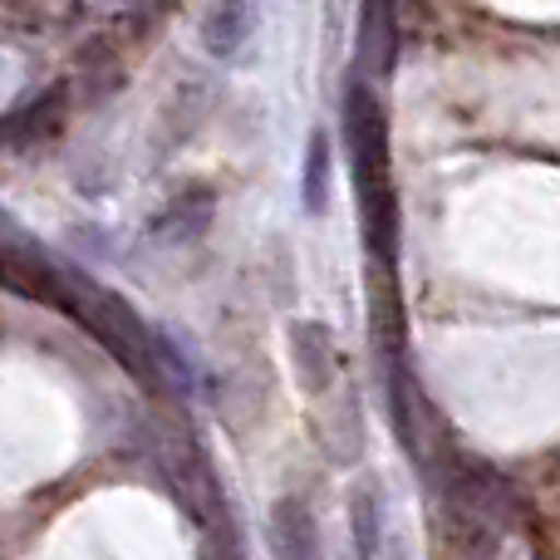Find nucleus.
Masks as SVG:
<instances>
[{"mask_svg":"<svg viewBox=\"0 0 560 560\" xmlns=\"http://www.w3.org/2000/svg\"><path fill=\"white\" fill-rule=\"evenodd\" d=\"M290 364H295V384L305 394H329V384L339 374V354L319 319H295L290 325Z\"/></svg>","mask_w":560,"mask_h":560,"instance_id":"f257e3e1","label":"nucleus"},{"mask_svg":"<svg viewBox=\"0 0 560 560\" xmlns=\"http://www.w3.org/2000/svg\"><path fill=\"white\" fill-rule=\"evenodd\" d=\"M271 551L276 560H319L315 512L300 497H280L271 506Z\"/></svg>","mask_w":560,"mask_h":560,"instance_id":"7ed1b4c3","label":"nucleus"},{"mask_svg":"<svg viewBox=\"0 0 560 560\" xmlns=\"http://www.w3.org/2000/svg\"><path fill=\"white\" fill-rule=\"evenodd\" d=\"M329 192H335V148H329V128H315L300 158V212L319 222L329 212Z\"/></svg>","mask_w":560,"mask_h":560,"instance_id":"20e7f679","label":"nucleus"},{"mask_svg":"<svg viewBox=\"0 0 560 560\" xmlns=\"http://www.w3.org/2000/svg\"><path fill=\"white\" fill-rule=\"evenodd\" d=\"M349 536H354V560H378L384 551V502L374 482H359L349 497Z\"/></svg>","mask_w":560,"mask_h":560,"instance_id":"39448f33","label":"nucleus"},{"mask_svg":"<svg viewBox=\"0 0 560 560\" xmlns=\"http://www.w3.org/2000/svg\"><path fill=\"white\" fill-rule=\"evenodd\" d=\"M256 35V5L252 0H212L202 20V45L212 59H236L246 39Z\"/></svg>","mask_w":560,"mask_h":560,"instance_id":"f03ea898","label":"nucleus"}]
</instances>
